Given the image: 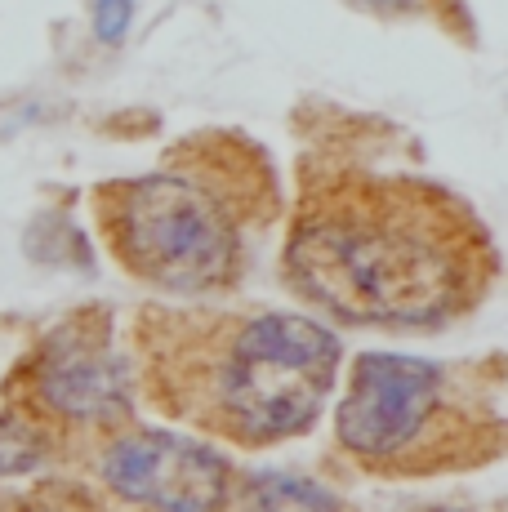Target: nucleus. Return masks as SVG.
Masks as SVG:
<instances>
[{
	"label": "nucleus",
	"instance_id": "nucleus-1",
	"mask_svg": "<svg viewBox=\"0 0 508 512\" xmlns=\"http://www.w3.org/2000/svg\"><path fill=\"white\" fill-rule=\"evenodd\" d=\"M281 281L339 326L442 330L491 299L500 250L459 192L326 134L295 170Z\"/></svg>",
	"mask_w": 508,
	"mask_h": 512
},
{
	"label": "nucleus",
	"instance_id": "nucleus-2",
	"mask_svg": "<svg viewBox=\"0 0 508 512\" xmlns=\"http://www.w3.org/2000/svg\"><path fill=\"white\" fill-rule=\"evenodd\" d=\"M125 357L139 397L161 419L241 450H268L321 419L344 348L299 312L143 303L130 317Z\"/></svg>",
	"mask_w": 508,
	"mask_h": 512
},
{
	"label": "nucleus",
	"instance_id": "nucleus-3",
	"mask_svg": "<svg viewBox=\"0 0 508 512\" xmlns=\"http://www.w3.org/2000/svg\"><path fill=\"white\" fill-rule=\"evenodd\" d=\"M103 250L130 281L165 294H228L250 272V241L281 219L268 147L241 130H197L130 179L90 192Z\"/></svg>",
	"mask_w": 508,
	"mask_h": 512
},
{
	"label": "nucleus",
	"instance_id": "nucleus-4",
	"mask_svg": "<svg viewBox=\"0 0 508 512\" xmlns=\"http://www.w3.org/2000/svg\"><path fill=\"white\" fill-rule=\"evenodd\" d=\"M335 446L379 481H433L495 464L508 450L504 357L424 361L361 352L335 410Z\"/></svg>",
	"mask_w": 508,
	"mask_h": 512
},
{
	"label": "nucleus",
	"instance_id": "nucleus-5",
	"mask_svg": "<svg viewBox=\"0 0 508 512\" xmlns=\"http://www.w3.org/2000/svg\"><path fill=\"white\" fill-rule=\"evenodd\" d=\"M0 410L54 464L90 468L103 446L139 428L130 357L116 348L112 308H90L50 326L0 383Z\"/></svg>",
	"mask_w": 508,
	"mask_h": 512
},
{
	"label": "nucleus",
	"instance_id": "nucleus-6",
	"mask_svg": "<svg viewBox=\"0 0 508 512\" xmlns=\"http://www.w3.org/2000/svg\"><path fill=\"white\" fill-rule=\"evenodd\" d=\"M99 472V481L125 504L143 508H228L237 472L223 455H214L210 446L197 441L170 437V432H148L130 428L99 450V459L90 464Z\"/></svg>",
	"mask_w": 508,
	"mask_h": 512
},
{
	"label": "nucleus",
	"instance_id": "nucleus-7",
	"mask_svg": "<svg viewBox=\"0 0 508 512\" xmlns=\"http://www.w3.org/2000/svg\"><path fill=\"white\" fill-rule=\"evenodd\" d=\"M41 464H45L41 446L0 410V477H18V472H32Z\"/></svg>",
	"mask_w": 508,
	"mask_h": 512
},
{
	"label": "nucleus",
	"instance_id": "nucleus-8",
	"mask_svg": "<svg viewBox=\"0 0 508 512\" xmlns=\"http://www.w3.org/2000/svg\"><path fill=\"white\" fill-rule=\"evenodd\" d=\"M130 14H134V0H94V27L107 45H116L130 27Z\"/></svg>",
	"mask_w": 508,
	"mask_h": 512
},
{
	"label": "nucleus",
	"instance_id": "nucleus-9",
	"mask_svg": "<svg viewBox=\"0 0 508 512\" xmlns=\"http://www.w3.org/2000/svg\"><path fill=\"white\" fill-rule=\"evenodd\" d=\"M357 9L366 14H379V18H402V14H415L419 0H353Z\"/></svg>",
	"mask_w": 508,
	"mask_h": 512
}]
</instances>
